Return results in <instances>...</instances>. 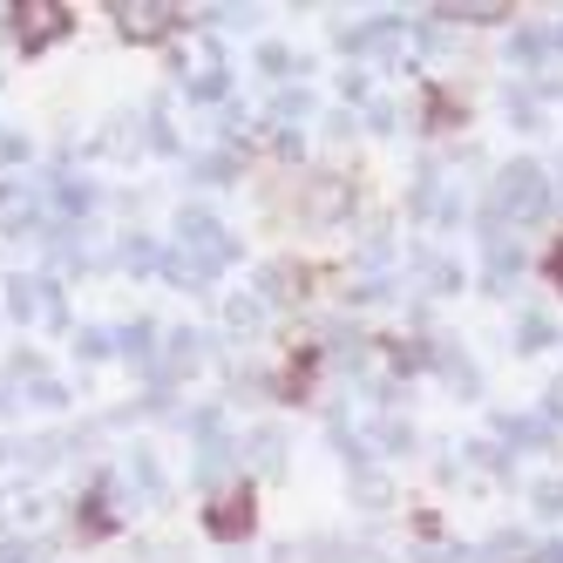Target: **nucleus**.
<instances>
[{
	"instance_id": "39448f33",
	"label": "nucleus",
	"mask_w": 563,
	"mask_h": 563,
	"mask_svg": "<svg viewBox=\"0 0 563 563\" xmlns=\"http://www.w3.org/2000/svg\"><path fill=\"white\" fill-rule=\"evenodd\" d=\"M550 278H556V286H563V245L550 252Z\"/></svg>"
},
{
	"instance_id": "f03ea898",
	"label": "nucleus",
	"mask_w": 563,
	"mask_h": 563,
	"mask_svg": "<svg viewBox=\"0 0 563 563\" xmlns=\"http://www.w3.org/2000/svg\"><path fill=\"white\" fill-rule=\"evenodd\" d=\"M62 34H68V8H62V0H21V8H14V42L27 55L62 42Z\"/></svg>"
},
{
	"instance_id": "20e7f679",
	"label": "nucleus",
	"mask_w": 563,
	"mask_h": 563,
	"mask_svg": "<svg viewBox=\"0 0 563 563\" xmlns=\"http://www.w3.org/2000/svg\"><path fill=\"white\" fill-rule=\"evenodd\" d=\"M455 21H509V8L503 0H462V8H449Z\"/></svg>"
},
{
	"instance_id": "423d86ee",
	"label": "nucleus",
	"mask_w": 563,
	"mask_h": 563,
	"mask_svg": "<svg viewBox=\"0 0 563 563\" xmlns=\"http://www.w3.org/2000/svg\"><path fill=\"white\" fill-rule=\"evenodd\" d=\"M0 218H8V197H0Z\"/></svg>"
},
{
	"instance_id": "7ed1b4c3",
	"label": "nucleus",
	"mask_w": 563,
	"mask_h": 563,
	"mask_svg": "<svg viewBox=\"0 0 563 563\" xmlns=\"http://www.w3.org/2000/svg\"><path fill=\"white\" fill-rule=\"evenodd\" d=\"M211 530H218V537H245V530H252V496H245V489L218 496V503H211Z\"/></svg>"
},
{
	"instance_id": "f257e3e1",
	"label": "nucleus",
	"mask_w": 563,
	"mask_h": 563,
	"mask_svg": "<svg viewBox=\"0 0 563 563\" xmlns=\"http://www.w3.org/2000/svg\"><path fill=\"white\" fill-rule=\"evenodd\" d=\"M177 21H184V8H170V0H123V8H115V34L136 42V48L177 34Z\"/></svg>"
}]
</instances>
